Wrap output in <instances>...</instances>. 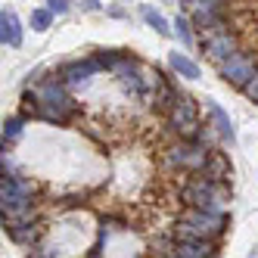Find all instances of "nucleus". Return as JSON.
Segmentation results:
<instances>
[{"label": "nucleus", "instance_id": "f257e3e1", "mask_svg": "<svg viewBox=\"0 0 258 258\" xmlns=\"http://www.w3.org/2000/svg\"><path fill=\"white\" fill-rule=\"evenodd\" d=\"M22 103H25V112L41 115L50 124H66V121H72L78 115V103H75V97L69 94V84L62 78L59 81L56 78L41 81L31 94H25Z\"/></svg>", "mask_w": 258, "mask_h": 258}, {"label": "nucleus", "instance_id": "f03ea898", "mask_svg": "<svg viewBox=\"0 0 258 258\" xmlns=\"http://www.w3.org/2000/svg\"><path fill=\"white\" fill-rule=\"evenodd\" d=\"M230 199L227 187H224V180H212L206 174H199L190 177L187 183H183V190H180V202L183 206H193V209H212V212H221V206Z\"/></svg>", "mask_w": 258, "mask_h": 258}, {"label": "nucleus", "instance_id": "7ed1b4c3", "mask_svg": "<svg viewBox=\"0 0 258 258\" xmlns=\"http://www.w3.org/2000/svg\"><path fill=\"white\" fill-rule=\"evenodd\" d=\"M227 230V215L224 212H212V209H193L187 206V212L177 221V239L183 236H202V239H218Z\"/></svg>", "mask_w": 258, "mask_h": 258}, {"label": "nucleus", "instance_id": "20e7f679", "mask_svg": "<svg viewBox=\"0 0 258 258\" xmlns=\"http://www.w3.org/2000/svg\"><path fill=\"white\" fill-rule=\"evenodd\" d=\"M209 153L212 150H206V143L202 140H180V143H174V146H168L165 150V165L168 168H174V171H202V165H206V159H209Z\"/></svg>", "mask_w": 258, "mask_h": 258}, {"label": "nucleus", "instance_id": "39448f33", "mask_svg": "<svg viewBox=\"0 0 258 258\" xmlns=\"http://www.w3.org/2000/svg\"><path fill=\"white\" fill-rule=\"evenodd\" d=\"M168 127L183 137H193V140H202L199 137V106L196 100L190 97H180L171 109H168Z\"/></svg>", "mask_w": 258, "mask_h": 258}, {"label": "nucleus", "instance_id": "423d86ee", "mask_svg": "<svg viewBox=\"0 0 258 258\" xmlns=\"http://www.w3.org/2000/svg\"><path fill=\"white\" fill-rule=\"evenodd\" d=\"M255 59H252V53H243V50H236L233 56H227L224 62H218V75L224 78L230 87H239L243 90L249 84V78L255 75Z\"/></svg>", "mask_w": 258, "mask_h": 258}, {"label": "nucleus", "instance_id": "0eeeda50", "mask_svg": "<svg viewBox=\"0 0 258 258\" xmlns=\"http://www.w3.org/2000/svg\"><path fill=\"white\" fill-rule=\"evenodd\" d=\"M97 72H100V62H97V56H90V59H84V62H69V66H62L59 78H62L69 87H87L90 78H94Z\"/></svg>", "mask_w": 258, "mask_h": 258}, {"label": "nucleus", "instance_id": "6e6552de", "mask_svg": "<svg viewBox=\"0 0 258 258\" xmlns=\"http://www.w3.org/2000/svg\"><path fill=\"white\" fill-rule=\"evenodd\" d=\"M174 255L177 258H209V255H218V246L202 236H183V239H177Z\"/></svg>", "mask_w": 258, "mask_h": 258}, {"label": "nucleus", "instance_id": "1a4fd4ad", "mask_svg": "<svg viewBox=\"0 0 258 258\" xmlns=\"http://www.w3.org/2000/svg\"><path fill=\"white\" fill-rule=\"evenodd\" d=\"M202 50H206L215 62H224L227 56H233V53H236V34L221 31V28H218V31L212 34V38L206 41V47H202Z\"/></svg>", "mask_w": 258, "mask_h": 258}, {"label": "nucleus", "instance_id": "9d476101", "mask_svg": "<svg viewBox=\"0 0 258 258\" xmlns=\"http://www.w3.org/2000/svg\"><path fill=\"white\" fill-rule=\"evenodd\" d=\"M0 41H4V47H22V25L13 10L0 13Z\"/></svg>", "mask_w": 258, "mask_h": 258}, {"label": "nucleus", "instance_id": "9b49d317", "mask_svg": "<svg viewBox=\"0 0 258 258\" xmlns=\"http://www.w3.org/2000/svg\"><path fill=\"white\" fill-rule=\"evenodd\" d=\"M199 174H206L212 180H227L233 174V165H230V159L224 153H209V159H206V165H202Z\"/></svg>", "mask_w": 258, "mask_h": 258}, {"label": "nucleus", "instance_id": "f8f14e48", "mask_svg": "<svg viewBox=\"0 0 258 258\" xmlns=\"http://www.w3.org/2000/svg\"><path fill=\"white\" fill-rule=\"evenodd\" d=\"M206 109H209V115H212V124L218 127V134L224 137V140H233V121H230V115L215 100H206Z\"/></svg>", "mask_w": 258, "mask_h": 258}, {"label": "nucleus", "instance_id": "ddd939ff", "mask_svg": "<svg viewBox=\"0 0 258 258\" xmlns=\"http://www.w3.org/2000/svg\"><path fill=\"white\" fill-rule=\"evenodd\" d=\"M7 233L13 243H19V246H31L34 239H38V227H34V221H22V224H4Z\"/></svg>", "mask_w": 258, "mask_h": 258}, {"label": "nucleus", "instance_id": "4468645a", "mask_svg": "<svg viewBox=\"0 0 258 258\" xmlns=\"http://www.w3.org/2000/svg\"><path fill=\"white\" fill-rule=\"evenodd\" d=\"M168 62H171V69L177 72V75H180V78H187V81H196V78L202 75V72H199V66H196L190 56H183V53H171V56H168Z\"/></svg>", "mask_w": 258, "mask_h": 258}, {"label": "nucleus", "instance_id": "2eb2a0df", "mask_svg": "<svg viewBox=\"0 0 258 258\" xmlns=\"http://www.w3.org/2000/svg\"><path fill=\"white\" fill-rule=\"evenodd\" d=\"M53 16H56V13H53L50 7L31 10V28H34V31H47V28L53 25Z\"/></svg>", "mask_w": 258, "mask_h": 258}, {"label": "nucleus", "instance_id": "dca6fc26", "mask_svg": "<svg viewBox=\"0 0 258 258\" xmlns=\"http://www.w3.org/2000/svg\"><path fill=\"white\" fill-rule=\"evenodd\" d=\"M143 19H146V25H150V28H156L162 38H165V34H171L168 22H165V19H162V13H156L153 7H143Z\"/></svg>", "mask_w": 258, "mask_h": 258}, {"label": "nucleus", "instance_id": "f3484780", "mask_svg": "<svg viewBox=\"0 0 258 258\" xmlns=\"http://www.w3.org/2000/svg\"><path fill=\"white\" fill-rule=\"evenodd\" d=\"M19 134H22V118H19V115L7 118V121H4V150H7V143L19 140Z\"/></svg>", "mask_w": 258, "mask_h": 258}, {"label": "nucleus", "instance_id": "a211bd4d", "mask_svg": "<svg viewBox=\"0 0 258 258\" xmlns=\"http://www.w3.org/2000/svg\"><path fill=\"white\" fill-rule=\"evenodd\" d=\"M174 31H177V38L183 41V47H193V34H190V22L183 19V16H177V19H174Z\"/></svg>", "mask_w": 258, "mask_h": 258}, {"label": "nucleus", "instance_id": "6ab92c4d", "mask_svg": "<svg viewBox=\"0 0 258 258\" xmlns=\"http://www.w3.org/2000/svg\"><path fill=\"white\" fill-rule=\"evenodd\" d=\"M243 94H246V97H249V100H252V103L258 106V69H255V75L249 78V84L243 87Z\"/></svg>", "mask_w": 258, "mask_h": 258}, {"label": "nucleus", "instance_id": "aec40b11", "mask_svg": "<svg viewBox=\"0 0 258 258\" xmlns=\"http://www.w3.org/2000/svg\"><path fill=\"white\" fill-rule=\"evenodd\" d=\"M174 246H177V239L171 243V239H159V243H153V252L156 255H174Z\"/></svg>", "mask_w": 258, "mask_h": 258}, {"label": "nucleus", "instance_id": "412c9836", "mask_svg": "<svg viewBox=\"0 0 258 258\" xmlns=\"http://www.w3.org/2000/svg\"><path fill=\"white\" fill-rule=\"evenodd\" d=\"M47 7L56 13V16H66L69 13V0H47Z\"/></svg>", "mask_w": 258, "mask_h": 258}, {"label": "nucleus", "instance_id": "4be33fe9", "mask_svg": "<svg viewBox=\"0 0 258 258\" xmlns=\"http://www.w3.org/2000/svg\"><path fill=\"white\" fill-rule=\"evenodd\" d=\"M81 7H84L87 13H97V10H100V0H81Z\"/></svg>", "mask_w": 258, "mask_h": 258}]
</instances>
